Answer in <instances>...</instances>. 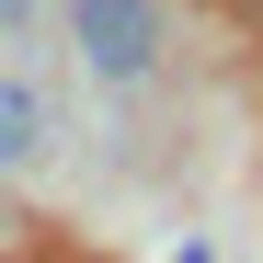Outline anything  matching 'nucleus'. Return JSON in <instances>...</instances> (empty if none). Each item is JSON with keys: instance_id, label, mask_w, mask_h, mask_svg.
<instances>
[{"instance_id": "1", "label": "nucleus", "mask_w": 263, "mask_h": 263, "mask_svg": "<svg viewBox=\"0 0 263 263\" xmlns=\"http://www.w3.org/2000/svg\"><path fill=\"white\" fill-rule=\"evenodd\" d=\"M69 34L103 80H149L160 58V0H69Z\"/></svg>"}, {"instance_id": "2", "label": "nucleus", "mask_w": 263, "mask_h": 263, "mask_svg": "<svg viewBox=\"0 0 263 263\" xmlns=\"http://www.w3.org/2000/svg\"><path fill=\"white\" fill-rule=\"evenodd\" d=\"M34 149H46V92L34 80H0V172L34 160Z\"/></svg>"}, {"instance_id": "3", "label": "nucleus", "mask_w": 263, "mask_h": 263, "mask_svg": "<svg viewBox=\"0 0 263 263\" xmlns=\"http://www.w3.org/2000/svg\"><path fill=\"white\" fill-rule=\"evenodd\" d=\"M23 252V217H12V195H0V263H12Z\"/></svg>"}, {"instance_id": "4", "label": "nucleus", "mask_w": 263, "mask_h": 263, "mask_svg": "<svg viewBox=\"0 0 263 263\" xmlns=\"http://www.w3.org/2000/svg\"><path fill=\"white\" fill-rule=\"evenodd\" d=\"M23 12H34V0H0V34H12V23H23Z\"/></svg>"}, {"instance_id": "5", "label": "nucleus", "mask_w": 263, "mask_h": 263, "mask_svg": "<svg viewBox=\"0 0 263 263\" xmlns=\"http://www.w3.org/2000/svg\"><path fill=\"white\" fill-rule=\"evenodd\" d=\"M172 263H217V252H206V240H183V252H172Z\"/></svg>"}]
</instances>
